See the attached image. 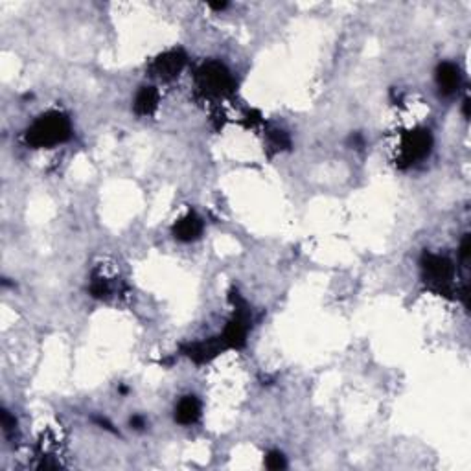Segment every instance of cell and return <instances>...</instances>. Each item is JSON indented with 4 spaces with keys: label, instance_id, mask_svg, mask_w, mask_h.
I'll use <instances>...</instances> for the list:
<instances>
[{
    "label": "cell",
    "instance_id": "obj_10",
    "mask_svg": "<svg viewBox=\"0 0 471 471\" xmlns=\"http://www.w3.org/2000/svg\"><path fill=\"white\" fill-rule=\"evenodd\" d=\"M265 466L269 470H282V467H286V458L280 451H271V453L265 457Z\"/></svg>",
    "mask_w": 471,
    "mask_h": 471
},
{
    "label": "cell",
    "instance_id": "obj_9",
    "mask_svg": "<svg viewBox=\"0 0 471 471\" xmlns=\"http://www.w3.org/2000/svg\"><path fill=\"white\" fill-rule=\"evenodd\" d=\"M159 107V92L155 86H142L134 98V111L140 116H149Z\"/></svg>",
    "mask_w": 471,
    "mask_h": 471
},
{
    "label": "cell",
    "instance_id": "obj_6",
    "mask_svg": "<svg viewBox=\"0 0 471 471\" xmlns=\"http://www.w3.org/2000/svg\"><path fill=\"white\" fill-rule=\"evenodd\" d=\"M201 232H203V221L197 217L195 212H188L182 219H179L175 225H173V236L179 242L190 243L195 242L199 238Z\"/></svg>",
    "mask_w": 471,
    "mask_h": 471
},
{
    "label": "cell",
    "instance_id": "obj_8",
    "mask_svg": "<svg viewBox=\"0 0 471 471\" xmlns=\"http://www.w3.org/2000/svg\"><path fill=\"white\" fill-rule=\"evenodd\" d=\"M437 83L445 96L455 94L460 86V70L453 63H442L437 69Z\"/></svg>",
    "mask_w": 471,
    "mask_h": 471
},
{
    "label": "cell",
    "instance_id": "obj_12",
    "mask_svg": "<svg viewBox=\"0 0 471 471\" xmlns=\"http://www.w3.org/2000/svg\"><path fill=\"white\" fill-rule=\"evenodd\" d=\"M144 425H146V422H144V418H140V416H134V418H131V427L133 429H142Z\"/></svg>",
    "mask_w": 471,
    "mask_h": 471
},
{
    "label": "cell",
    "instance_id": "obj_3",
    "mask_svg": "<svg viewBox=\"0 0 471 471\" xmlns=\"http://www.w3.org/2000/svg\"><path fill=\"white\" fill-rule=\"evenodd\" d=\"M432 146L431 133L425 129L411 131L403 137L402 144H400V164L412 166L420 160H424L429 155Z\"/></svg>",
    "mask_w": 471,
    "mask_h": 471
},
{
    "label": "cell",
    "instance_id": "obj_1",
    "mask_svg": "<svg viewBox=\"0 0 471 471\" xmlns=\"http://www.w3.org/2000/svg\"><path fill=\"white\" fill-rule=\"evenodd\" d=\"M72 137V126L70 120L63 113L41 114L24 133V140L30 147L41 149V147H54L63 144Z\"/></svg>",
    "mask_w": 471,
    "mask_h": 471
},
{
    "label": "cell",
    "instance_id": "obj_2",
    "mask_svg": "<svg viewBox=\"0 0 471 471\" xmlns=\"http://www.w3.org/2000/svg\"><path fill=\"white\" fill-rule=\"evenodd\" d=\"M197 85L204 96L221 98L234 89V79L229 69L219 61H208L197 70Z\"/></svg>",
    "mask_w": 471,
    "mask_h": 471
},
{
    "label": "cell",
    "instance_id": "obj_13",
    "mask_svg": "<svg viewBox=\"0 0 471 471\" xmlns=\"http://www.w3.org/2000/svg\"><path fill=\"white\" fill-rule=\"evenodd\" d=\"M464 116H470V100H467V98L464 100Z\"/></svg>",
    "mask_w": 471,
    "mask_h": 471
},
{
    "label": "cell",
    "instance_id": "obj_7",
    "mask_svg": "<svg viewBox=\"0 0 471 471\" xmlns=\"http://www.w3.org/2000/svg\"><path fill=\"white\" fill-rule=\"evenodd\" d=\"M201 418V403L195 396H184L175 405V422L181 425H194Z\"/></svg>",
    "mask_w": 471,
    "mask_h": 471
},
{
    "label": "cell",
    "instance_id": "obj_5",
    "mask_svg": "<svg viewBox=\"0 0 471 471\" xmlns=\"http://www.w3.org/2000/svg\"><path fill=\"white\" fill-rule=\"evenodd\" d=\"M186 65V56L181 50H168L153 61V72L162 81L175 79Z\"/></svg>",
    "mask_w": 471,
    "mask_h": 471
},
{
    "label": "cell",
    "instance_id": "obj_4",
    "mask_svg": "<svg viewBox=\"0 0 471 471\" xmlns=\"http://www.w3.org/2000/svg\"><path fill=\"white\" fill-rule=\"evenodd\" d=\"M422 269H424L425 280L432 287L444 291L445 287L451 286V280L455 277V267L451 259L440 254H424L422 258Z\"/></svg>",
    "mask_w": 471,
    "mask_h": 471
},
{
    "label": "cell",
    "instance_id": "obj_14",
    "mask_svg": "<svg viewBox=\"0 0 471 471\" xmlns=\"http://www.w3.org/2000/svg\"><path fill=\"white\" fill-rule=\"evenodd\" d=\"M227 2H221V4H210V8H214V9H225L227 8Z\"/></svg>",
    "mask_w": 471,
    "mask_h": 471
},
{
    "label": "cell",
    "instance_id": "obj_11",
    "mask_svg": "<svg viewBox=\"0 0 471 471\" xmlns=\"http://www.w3.org/2000/svg\"><path fill=\"white\" fill-rule=\"evenodd\" d=\"M467 258H470V234L464 236L462 245H460V259H462V264H467Z\"/></svg>",
    "mask_w": 471,
    "mask_h": 471
}]
</instances>
